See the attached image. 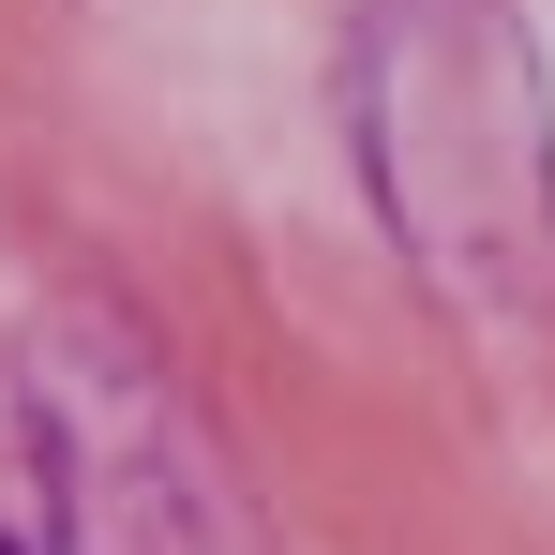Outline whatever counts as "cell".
Returning a JSON list of instances; mask_svg holds the SVG:
<instances>
[{
	"mask_svg": "<svg viewBox=\"0 0 555 555\" xmlns=\"http://www.w3.org/2000/svg\"><path fill=\"white\" fill-rule=\"evenodd\" d=\"M0 555H15V541H0Z\"/></svg>",
	"mask_w": 555,
	"mask_h": 555,
	"instance_id": "cell-1",
	"label": "cell"
}]
</instances>
